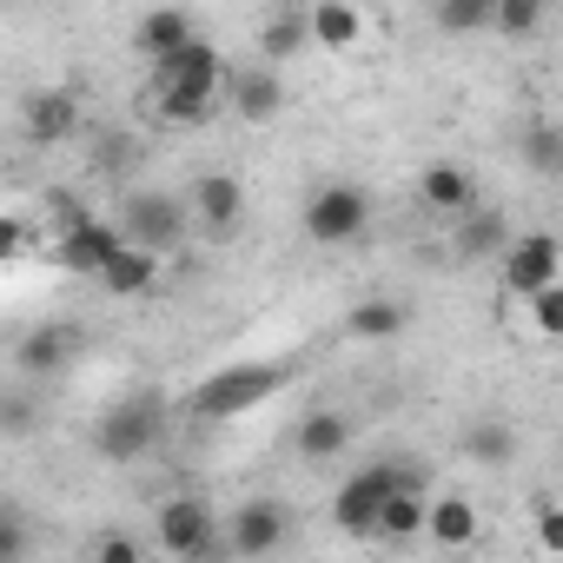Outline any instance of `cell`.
I'll use <instances>...</instances> for the list:
<instances>
[{"instance_id": "obj_29", "label": "cell", "mask_w": 563, "mask_h": 563, "mask_svg": "<svg viewBox=\"0 0 563 563\" xmlns=\"http://www.w3.org/2000/svg\"><path fill=\"white\" fill-rule=\"evenodd\" d=\"M517 306H530V339H537V345H550V339L563 332V286H543V292H530V299H517Z\"/></svg>"}, {"instance_id": "obj_6", "label": "cell", "mask_w": 563, "mask_h": 563, "mask_svg": "<svg viewBox=\"0 0 563 563\" xmlns=\"http://www.w3.org/2000/svg\"><path fill=\"white\" fill-rule=\"evenodd\" d=\"M365 232H372V192L358 179L312 186V199H306V239L312 245H358Z\"/></svg>"}, {"instance_id": "obj_2", "label": "cell", "mask_w": 563, "mask_h": 563, "mask_svg": "<svg viewBox=\"0 0 563 563\" xmlns=\"http://www.w3.org/2000/svg\"><path fill=\"white\" fill-rule=\"evenodd\" d=\"M120 239L126 245H140V252H153V258H173L179 245H186V232H192V212H186V199L179 192H159V186H133L126 199H120Z\"/></svg>"}, {"instance_id": "obj_22", "label": "cell", "mask_w": 563, "mask_h": 563, "mask_svg": "<svg viewBox=\"0 0 563 563\" xmlns=\"http://www.w3.org/2000/svg\"><path fill=\"white\" fill-rule=\"evenodd\" d=\"M424 537L431 543H444V550H464V543H477V504L471 497H424Z\"/></svg>"}, {"instance_id": "obj_33", "label": "cell", "mask_w": 563, "mask_h": 563, "mask_svg": "<svg viewBox=\"0 0 563 563\" xmlns=\"http://www.w3.org/2000/svg\"><path fill=\"white\" fill-rule=\"evenodd\" d=\"M537 8H543V14H550V8H556V0H537Z\"/></svg>"}, {"instance_id": "obj_15", "label": "cell", "mask_w": 563, "mask_h": 563, "mask_svg": "<svg viewBox=\"0 0 563 563\" xmlns=\"http://www.w3.org/2000/svg\"><path fill=\"white\" fill-rule=\"evenodd\" d=\"M504 239H510V219H504L497 206H484V199H477L471 212L451 219V252H457V265H484V258H497Z\"/></svg>"}, {"instance_id": "obj_31", "label": "cell", "mask_w": 563, "mask_h": 563, "mask_svg": "<svg viewBox=\"0 0 563 563\" xmlns=\"http://www.w3.org/2000/svg\"><path fill=\"white\" fill-rule=\"evenodd\" d=\"M87 556H93V563H140L146 550H140V537H120V530H107V537H93V543H87Z\"/></svg>"}, {"instance_id": "obj_25", "label": "cell", "mask_w": 563, "mask_h": 563, "mask_svg": "<svg viewBox=\"0 0 563 563\" xmlns=\"http://www.w3.org/2000/svg\"><path fill=\"white\" fill-rule=\"evenodd\" d=\"M372 537H385V543H411V537H424V484H398V490L385 497Z\"/></svg>"}, {"instance_id": "obj_24", "label": "cell", "mask_w": 563, "mask_h": 563, "mask_svg": "<svg viewBox=\"0 0 563 563\" xmlns=\"http://www.w3.org/2000/svg\"><path fill=\"white\" fill-rule=\"evenodd\" d=\"M517 451H523V438H517V424H504V418H484V424H471V431L457 438V457H471V464H484V471L510 464Z\"/></svg>"}, {"instance_id": "obj_26", "label": "cell", "mask_w": 563, "mask_h": 563, "mask_svg": "<svg viewBox=\"0 0 563 563\" xmlns=\"http://www.w3.org/2000/svg\"><path fill=\"white\" fill-rule=\"evenodd\" d=\"M431 8V27L444 41H471V34H490V8L497 0H424Z\"/></svg>"}, {"instance_id": "obj_3", "label": "cell", "mask_w": 563, "mask_h": 563, "mask_svg": "<svg viewBox=\"0 0 563 563\" xmlns=\"http://www.w3.org/2000/svg\"><path fill=\"white\" fill-rule=\"evenodd\" d=\"M159 438H166V398L159 391H133V398L107 405L93 424V451L107 464H140L146 451H159Z\"/></svg>"}, {"instance_id": "obj_27", "label": "cell", "mask_w": 563, "mask_h": 563, "mask_svg": "<svg viewBox=\"0 0 563 563\" xmlns=\"http://www.w3.org/2000/svg\"><path fill=\"white\" fill-rule=\"evenodd\" d=\"M41 424H47V411H41V398H34V378L0 391V438H34Z\"/></svg>"}, {"instance_id": "obj_30", "label": "cell", "mask_w": 563, "mask_h": 563, "mask_svg": "<svg viewBox=\"0 0 563 563\" xmlns=\"http://www.w3.org/2000/svg\"><path fill=\"white\" fill-rule=\"evenodd\" d=\"M523 159H530L537 173H563V140H556V126H530V133H523Z\"/></svg>"}, {"instance_id": "obj_23", "label": "cell", "mask_w": 563, "mask_h": 563, "mask_svg": "<svg viewBox=\"0 0 563 563\" xmlns=\"http://www.w3.org/2000/svg\"><path fill=\"white\" fill-rule=\"evenodd\" d=\"M405 325H411V306H405V299H358V306H352V319H345V332H352L358 345L405 339Z\"/></svg>"}, {"instance_id": "obj_12", "label": "cell", "mask_w": 563, "mask_h": 563, "mask_svg": "<svg viewBox=\"0 0 563 563\" xmlns=\"http://www.w3.org/2000/svg\"><path fill=\"white\" fill-rule=\"evenodd\" d=\"M87 352V339H80V325H34L21 345H14V365H21V378H54V372H67L74 358Z\"/></svg>"}, {"instance_id": "obj_5", "label": "cell", "mask_w": 563, "mask_h": 563, "mask_svg": "<svg viewBox=\"0 0 563 563\" xmlns=\"http://www.w3.org/2000/svg\"><path fill=\"white\" fill-rule=\"evenodd\" d=\"M278 385H286V365H225V372H212V378H199V385H192L186 411H192V418H206V424H225V418L258 411Z\"/></svg>"}, {"instance_id": "obj_18", "label": "cell", "mask_w": 563, "mask_h": 563, "mask_svg": "<svg viewBox=\"0 0 563 563\" xmlns=\"http://www.w3.org/2000/svg\"><path fill=\"white\" fill-rule=\"evenodd\" d=\"M306 27H312V47H325V54H352V47L365 41L358 0H312V8H306Z\"/></svg>"}, {"instance_id": "obj_17", "label": "cell", "mask_w": 563, "mask_h": 563, "mask_svg": "<svg viewBox=\"0 0 563 563\" xmlns=\"http://www.w3.org/2000/svg\"><path fill=\"white\" fill-rule=\"evenodd\" d=\"M306 47H312L306 8H299V0H278V8L258 21V60H265V67H286V60L306 54Z\"/></svg>"}, {"instance_id": "obj_28", "label": "cell", "mask_w": 563, "mask_h": 563, "mask_svg": "<svg viewBox=\"0 0 563 563\" xmlns=\"http://www.w3.org/2000/svg\"><path fill=\"white\" fill-rule=\"evenodd\" d=\"M543 8H537V0H497V8H490V34H504V41H537L543 34Z\"/></svg>"}, {"instance_id": "obj_4", "label": "cell", "mask_w": 563, "mask_h": 563, "mask_svg": "<svg viewBox=\"0 0 563 563\" xmlns=\"http://www.w3.org/2000/svg\"><path fill=\"white\" fill-rule=\"evenodd\" d=\"M398 484H424V471L405 464V457H378V464L352 471V477L339 484V497H332V523L365 543V537L378 530V510H385V497H391Z\"/></svg>"}, {"instance_id": "obj_21", "label": "cell", "mask_w": 563, "mask_h": 563, "mask_svg": "<svg viewBox=\"0 0 563 563\" xmlns=\"http://www.w3.org/2000/svg\"><path fill=\"white\" fill-rule=\"evenodd\" d=\"M93 278H100V286H107L113 299H140V292H153V278H159V258L120 239V245H113V258H107Z\"/></svg>"}, {"instance_id": "obj_14", "label": "cell", "mask_w": 563, "mask_h": 563, "mask_svg": "<svg viewBox=\"0 0 563 563\" xmlns=\"http://www.w3.org/2000/svg\"><path fill=\"white\" fill-rule=\"evenodd\" d=\"M186 192H192V199H186V212H192L206 232H232V225L245 219V186H239L232 173H199Z\"/></svg>"}, {"instance_id": "obj_1", "label": "cell", "mask_w": 563, "mask_h": 563, "mask_svg": "<svg viewBox=\"0 0 563 563\" xmlns=\"http://www.w3.org/2000/svg\"><path fill=\"white\" fill-rule=\"evenodd\" d=\"M225 93V60L206 41H186L159 60H146V107L159 126H199Z\"/></svg>"}, {"instance_id": "obj_16", "label": "cell", "mask_w": 563, "mask_h": 563, "mask_svg": "<svg viewBox=\"0 0 563 563\" xmlns=\"http://www.w3.org/2000/svg\"><path fill=\"white\" fill-rule=\"evenodd\" d=\"M113 245H120V225H107V219H87V212H67V225H60V258L74 265V272H100L107 258H113Z\"/></svg>"}, {"instance_id": "obj_9", "label": "cell", "mask_w": 563, "mask_h": 563, "mask_svg": "<svg viewBox=\"0 0 563 563\" xmlns=\"http://www.w3.org/2000/svg\"><path fill=\"white\" fill-rule=\"evenodd\" d=\"M286 537H292V517H286V504H278V497H245V504L225 510V523H219L225 556H272Z\"/></svg>"}, {"instance_id": "obj_20", "label": "cell", "mask_w": 563, "mask_h": 563, "mask_svg": "<svg viewBox=\"0 0 563 563\" xmlns=\"http://www.w3.org/2000/svg\"><path fill=\"white\" fill-rule=\"evenodd\" d=\"M74 133H80V100L67 87H47L27 100V140L34 146H67Z\"/></svg>"}, {"instance_id": "obj_32", "label": "cell", "mask_w": 563, "mask_h": 563, "mask_svg": "<svg viewBox=\"0 0 563 563\" xmlns=\"http://www.w3.org/2000/svg\"><path fill=\"white\" fill-rule=\"evenodd\" d=\"M27 523H21V510H8V504H0V563H14V556H27Z\"/></svg>"}, {"instance_id": "obj_7", "label": "cell", "mask_w": 563, "mask_h": 563, "mask_svg": "<svg viewBox=\"0 0 563 563\" xmlns=\"http://www.w3.org/2000/svg\"><path fill=\"white\" fill-rule=\"evenodd\" d=\"M153 543L166 550V556H225V543H219V510L206 504V497H166L159 510H153Z\"/></svg>"}, {"instance_id": "obj_13", "label": "cell", "mask_w": 563, "mask_h": 563, "mask_svg": "<svg viewBox=\"0 0 563 563\" xmlns=\"http://www.w3.org/2000/svg\"><path fill=\"white\" fill-rule=\"evenodd\" d=\"M418 206H424L431 219H457V212H471V206H477V173L457 166V159L424 166V173H418Z\"/></svg>"}, {"instance_id": "obj_10", "label": "cell", "mask_w": 563, "mask_h": 563, "mask_svg": "<svg viewBox=\"0 0 563 563\" xmlns=\"http://www.w3.org/2000/svg\"><path fill=\"white\" fill-rule=\"evenodd\" d=\"M245 126H265V120H278V113H286V80H278V67H225V93H219Z\"/></svg>"}, {"instance_id": "obj_19", "label": "cell", "mask_w": 563, "mask_h": 563, "mask_svg": "<svg viewBox=\"0 0 563 563\" xmlns=\"http://www.w3.org/2000/svg\"><path fill=\"white\" fill-rule=\"evenodd\" d=\"M186 41H199V21H192L186 8H146V14L133 21V54H140V60H159V54H173V47H186Z\"/></svg>"}, {"instance_id": "obj_8", "label": "cell", "mask_w": 563, "mask_h": 563, "mask_svg": "<svg viewBox=\"0 0 563 563\" xmlns=\"http://www.w3.org/2000/svg\"><path fill=\"white\" fill-rule=\"evenodd\" d=\"M497 272H504V299H530V292L556 286V272H563L556 232H510L497 252Z\"/></svg>"}, {"instance_id": "obj_11", "label": "cell", "mask_w": 563, "mask_h": 563, "mask_svg": "<svg viewBox=\"0 0 563 563\" xmlns=\"http://www.w3.org/2000/svg\"><path fill=\"white\" fill-rule=\"evenodd\" d=\"M352 444H358V418L339 411V405H312V411L299 418V431H292V451H299L306 464H332V457H345Z\"/></svg>"}]
</instances>
